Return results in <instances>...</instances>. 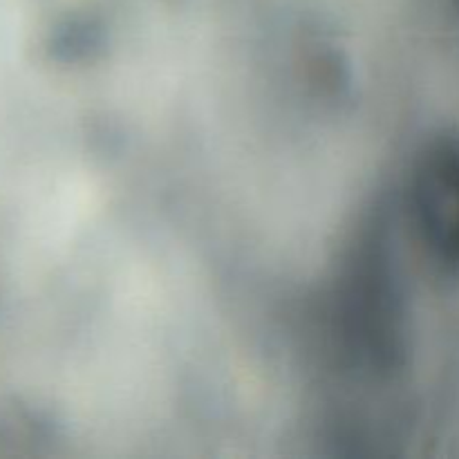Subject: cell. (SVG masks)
<instances>
[{
	"label": "cell",
	"mask_w": 459,
	"mask_h": 459,
	"mask_svg": "<svg viewBox=\"0 0 459 459\" xmlns=\"http://www.w3.org/2000/svg\"><path fill=\"white\" fill-rule=\"evenodd\" d=\"M426 238L446 263H459V143L429 152L417 184Z\"/></svg>",
	"instance_id": "1"
}]
</instances>
